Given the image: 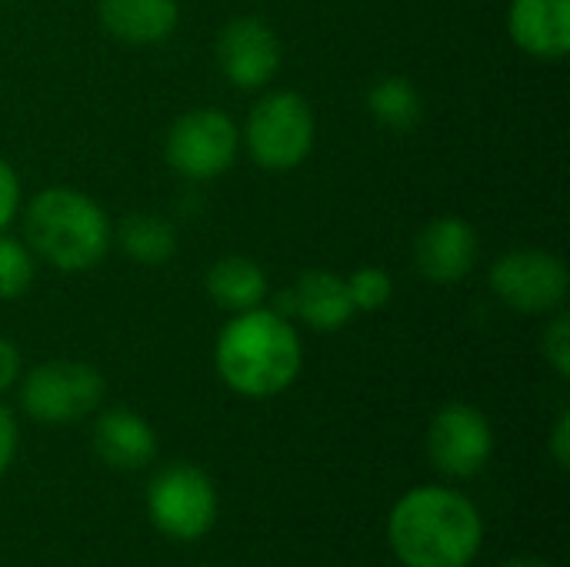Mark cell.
Listing matches in <instances>:
<instances>
[{
	"label": "cell",
	"mask_w": 570,
	"mask_h": 567,
	"mask_svg": "<svg viewBox=\"0 0 570 567\" xmlns=\"http://www.w3.org/2000/svg\"><path fill=\"white\" fill-rule=\"evenodd\" d=\"M217 378L240 398L284 394L304 368V344L287 314L264 307L230 314L214 344Z\"/></svg>",
	"instance_id": "cell-1"
},
{
	"label": "cell",
	"mask_w": 570,
	"mask_h": 567,
	"mask_svg": "<svg viewBox=\"0 0 570 567\" xmlns=\"http://www.w3.org/2000/svg\"><path fill=\"white\" fill-rule=\"evenodd\" d=\"M387 538L404 567H468L481 551L484 525L461 491L424 485L394 505Z\"/></svg>",
	"instance_id": "cell-2"
},
{
	"label": "cell",
	"mask_w": 570,
	"mask_h": 567,
	"mask_svg": "<svg viewBox=\"0 0 570 567\" xmlns=\"http://www.w3.org/2000/svg\"><path fill=\"white\" fill-rule=\"evenodd\" d=\"M20 211L23 244L40 264L60 274H83L97 267L114 244L110 214L77 187L50 184L37 190Z\"/></svg>",
	"instance_id": "cell-3"
},
{
	"label": "cell",
	"mask_w": 570,
	"mask_h": 567,
	"mask_svg": "<svg viewBox=\"0 0 570 567\" xmlns=\"http://www.w3.org/2000/svg\"><path fill=\"white\" fill-rule=\"evenodd\" d=\"M314 144L317 117L311 100L297 90H264L240 127V147L267 174L297 170Z\"/></svg>",
	"instance_id": "cell-4"
},
{
	"label": "cell",
	"mask_w": 570,
	"mask_h": 567,
	"mask_svg": "<svg viewBox=\"0 0 570 567\" xmlns=\"http://www.w3.org/2000/svg\"><path fill=\"white\" fill-rule=\"evenodd\" d=\"M240 154V127L217 107L184 110L164 137V160L184 180L204 184L224 177Z\"/></svg>",
	"instance_id": "cell-5"
},
{
	"label": "cell",
	"mask_w": 570,
	"mask_h": 567,
	"mask_svg": "<svg viewBox=\"0 0 570 567\" xmlns=\"http://www.w3.org/2000/svg\"><path fill=\"white\" fill-rule=\"evenodd\" d=\"M104 401V378L83 361H47L23 374L20 408L40 424H73Z\"/></svg>",
	"instance_id": "cell-6"
},
{
	"label": "cell",
	"mask_w": 570,
	"mask_h": 567,
	"mask_svg": "<svg viewBox=\"0 0 570 567\" xmlns=\"http://www.w3.org/2000/svg\"><path fill=\"white\" fill-rule=\"evenodd\" d=\"M488 284L518 314H554L568 301V264L541 247H514L491 264Z\"/></svg>",
	"instance_id": "cell-7"
},
{
	"label": "cell",
	"mask_w": 570,
	"mask_h": 567,
	"mask_svg": "<svg viewBox=\"0 0 570 567\" xmlns=\"http://www.w3.org/2000/svg\"><path fill=\"white\" fill-rule=\"evenodd\" d=\"M147 511L160 535L174 541H197L217 521L214 481L197 465H167L147 488Z\"/></svg>",
	"instance_id": "cell-8"
},
{
	"label": "cell",
	"mask_w": 570,
	"mask_h": 567,
	"mask_svg": "<svg viewBox=\"0 0 570 567\" xmlns=\"http://www.w3.org/2000/svg\"><path fill=\"white\" fill-rule=\"evenodd\" d=\"M214 60H217L220 77L230 87L257 94V90H267L274 77L281 74L284 43L264 17L240 13L220 27L214 40Z\"/></svg>",
	"instance_id": "cell-9"
},
{
	"label": "cell",
	"mask_w": 570,
	"mask_h": 567,
	"mask_svg": "<svg viewBox=\"0 0 570 567\" xmlns=\"http://www.w3.org/2000/svg\"><path fill=\"white\" fill-rule=\"evenodd\" d=\"M494 454V428L474 404H444L428 428V458L448 478H474Z\"/></svg>",
	"instance_id": "cell-10"
},
{
	"label": "cell",
	"mask_w": 570,
	"mask_h": 567,
	"mask_svg": "<svg viewBox=\"0 0 570 567\" xmlns=\"http://www.w3.org/2000/svg\"><path fill=\"white\" fill-rule=\"evenodd\" d=\"M481 261V237L458 214L434 217L414 237V267L431 284H458Z\"/></svg>",
	"instance_id": "cell-11"
},
{
	"label": "cell",
	"mask_w": 570,
	"mask_h": 567,
	"mask_svg": "<svg viewBox=\"0 0 570 567\" xmlns=\"http://www.w3.org/2000/svg\"><path fill=\"white\" fill-rule=\"evenodd\" d=\"M508 33L521 53L561 63L570 53V0H511Z\"/></svg>",
	"instance_id": "cell-12"
},
{
	"label": "cell",
	"mask_w": 570,
	"mask_h": 567,
	"mask_svg": "<svg viewBox=\"0 0 570 567\" xmlns=\"http://www.w3.org/2000/svg\"><path fill=\"white\" fill-rule=\"evenodd\" d=\"M284 307L294 321L307 324L311 331L321 334H334L344 331L351 324V317L357 314L347 294V281L337 271L327 267H311L304 271L294 287L284 294Z\"/></svg>",
	"instance_id": "cell-13"
},
{
	"label": "cell",
	"mask_w": 570,
	"mask_h": 567,
	"mask_svg": "<svg viewBox=\"0 0 570 567\" xmlns=\"http://www.w3.org/2000/svg\"><path fill=\"white\" fill-rule=\"evenodd\" d=\"M97 20L110 40L127 47H154L177 33V0H97Z\"/></svg>",
	"instance_id": "cell-14"
},
{
	"label": "cell",
	"mask_w": 570,
	"mask_h": 567,
	"mask_svg": "<svg viewBox=\"0 0 570 567\" xmlns=\"http://www.w3.org/2000/svg\"><path fill=\"white\" fill-rule=\"evenodd\" d=\"M94 451L114 471H140L157 454V434L137 411L114 408L94 424Z\"/></svg>",
	"instance_id": "cell-15"
},
{
	"label": "cell",
	"mask_w": 570,
	"mask_h": 567,
	"mask_svg": "<svg viewBox=\"0 0 570 567\" xmlns=\"http://www.w3.org/2000/svg\"><path fill=\"white\" fill-rule=\"evenodd\" d=\"M204 287H207V297L227 314L264 307L267 294H271L267 271L254 257H244V254H227V257L214 261Z\"/></svg>",
	"instance_id": "cell-16"
},
{
	"label": "cell",
	"mask_w": 570,
	"mask_h": 567,
	"mask_svg": "<svg viewBox=\"0 0 570 567\" xmlns=\"http://www.w3.org/2000/svg\"><path fill=\"white\" fill-rule=\"evenodd\" d=\"M367 114L381 130L407 134L424 117V97L404 74H384L367 87Z\"/></svg>",
	"instance_id": "cell-17"
},
{
	"label": "cell",
	"mask_w": 570,
	"mask_h": 567,
	"mask_svg": "<svg viewBox=\"0 0 570 567\" xmlns=\"http://www.w3.org/2000/svg\"><path fill=\"white\" fill-rule=\"evenodd\" d=\"M120 251L144 267H160L177 254V231L160 214H127L114 231Z\"/></svg>",
	"instance_id": "cell-18"
},
{
	"label": "cell",
	"mask_w": 570,
	"mask_h": 567,
	"mask_svg": "<svg viewBox=\"0 0 570 567\" xmlns=\"http://www.w3.org/2000/svg\"><path fill=\"white\" fill-rule=\"evenodd\" d=\"M37 277V257L30 247L7 231L0 234V301H17L30 291Z\"/></svg>",
	"instance_id": "cell-19"
},
{
	"label": "cell",
	"mask_w": 570,
	"mask_h": 567,
	"mask_svg": "<svg viewBox=\"0 0 570 567\" xmlns=\"http://www.w3.org/2000/svg\"><path fill=\"white\" fill-rule=\"evenodd\" d=\"M344 281H347V294H351L354 311H364V314L384 311L394 297V277L384 267L364 264V267L351 271Z\"/></svg>",
	"instance_id": "cell-20"
},
{
	"label": "cell",
	"mask_w": 570,
	"mask_h": 567,
	"mask_svg": "<svg viewBox=\"0 0 570 567\" xmlns=\"http://www.w3.org/2000/svg\"><path fill=\"white\" fill-rule=\"evenodd\" d=\"M541 354L544 361L551 364V371L568 381L570 378V314L561 307L551 314V321L544 324V334H541Z\"/></svg>",
	"instance_id": "cell-21"
},
{
	"label": "cell",
	"mask_w": 570,
	"mask_h": 567,
	"mask_svg": "<svg viewBox=\"0 0 570 567\" xmlns=\"http://www.w3.org/2000/svg\"><path fill=\"white\" fill-rule=\"evenodd\" d=\"M23 207V187H20V177L13 170V164L7 157H0V234L17 221Z\"/></svg>",
	"instance_id": "cell-22"
},
{
	"label": "cell",
	"mask_w": 570,
	"mask_h": 567,
	"mask_svg": "<svg viewBox=\"0 0 570 567\" xmlns=\"http://www.w3.org/2000/svg\"><path fill=\"white\" fill-rule=\"evenodd\" d=\"M17 418L10 414V408L0 404V478L7 475V468L13 465V454H17Z\"/></svg>",
	"instance_id": "cell-23"
},
{
	"label": "cell",
	"mask_w": 570,
	"mask_h": 567,
	"mask_svg": "<svg viewBox=\"0 0 570 567\" xmlns=\"http://www.w3.org/2000/svg\"><path fill=\"white\" fill-rule=\"evenodd\" d=\"M551 458H554V465L561 468V471H568L570 468V411H561L558 414V421H554V428H551Z\"/></svg>",
	"instance_id": "cell-24"
},
{
	"label": "cell",
	"mask_w": 570,
	"mask_h": 567,
	"mask_svg": "<svg viewBox=\"0 0 570 567\" xmlns=\"http://www.w3.org/2000/svg\"><path fill=\"white\" fill-rule=\"evenodd\" d=\"M23 368H20V351L13 341L0 338V394H7L17 381H20Z\"/></svg>",
	"instance_id": "cell-25"
},
{
	"label": "cell",
	"mask_w": 570,
	"mask_h": 567,
	"mask_svg": "<svg viewBox=\"0 0 570 567\" xmlns=\"http://www.w3.org/2000/svg\"><path fill=\"white\" fill-rule=\"evenodd\" d=\"M504 567H551V565H544V561H538V558H514V561H508Z\"/></svg>",
	"instance_id": "cell-26"
},
{
	"label": "cell",
	"mask_w": 570,
	"mask_h": 567,
	"mask_svg": "<svg viewBox=\"0 0 570 567\" xmlns=\"http://www.w3.org/2000/svg\"><path fill=\"white\" fill-rule=\"evenodd\" d=\"M0 3H7V0H0Z\"/></svg>",
	"instance_id": "cell-27"
}]
</instances>
